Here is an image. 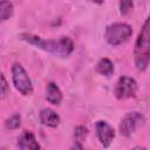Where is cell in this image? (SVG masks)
Segmentation results:
<instances>
[{
  "mask_svg": "<svg viewBox=\"0 0 150 150\" xmlns=\"http://www.w3.org/2000/svg\"><path fill=\"white\" fill-rule=\"evenodd\" d=\"M20 124H21V116L19 114H13L5 121V127L6 129H9V130L18 129Z\"/></svg>",
  "mask_w": 150,
  "mask_h": 150,
  "instance_id": "13",
  "label": "cell"
},
{
  "mask_svg": "<svg viewBox=\"0 0 150 150\" xmlns=\"http://www.w3.org/2000/svg\"><path fill=\"white\" fill-rule=\"evenodd\" d=\"M9 94V86L8 82L4 75V73L0 70V98L7 97Z\"/></svg>",
  "mask_w": 150,
  "mask_h": 150,
  "instance_id": "14",
  "label": "cell"
},
{
  "mask_svg": "<svg viewBox=\"0 0 150 150\" xmlns=\"http://www.w3.org/2000/svg\"><path fill=\"white\" fill-rule=\"evenodd\" d=\"M12 80L16 90L22 95H30L33 93L32 81L20 63H14L12 66Z\"/></svg>",
  "mask_w": 150,
  "mask_h": 150,
  "instance_id": "4",
  "label": "cell"
},
{
  "mask_svg": "<svg viewBox=\"0 0 150 150\" xmlns=\"http://www.w3.org/2000/svg\"><path fill=\"white\" fill-rule=\"evenodd\" d=\"M0 150H7V149H4V148H2V149H0Z\"/></svg>",
  "mask_w": 150,
  "mask_h": 150,
  "instance_id": "19",
  "label": "cell"
},
{
  "mask_svg": "<svg viewBox=\"0 0 150 150\" xmlns=\"http://www.w3.org/2000/svg\"><path fill=\"white\" fill-rule=\"evenodd\" d=\"M132 150H146L145 148H143V146H135Z\"/></svg>",
  "mask_w": 150,
  "mask_h": 150,
  "instance_id": "18",
  "label": "cell"
},
{
  "mask_svg": "<svg viewBox=\"0 0 150 150\" xmlns=\"http://www.w3.org/2000/svg\"><path fill=\"white\" fill-rule=\"evenodd\" d=\"M96 71L103 76H111L114 73V63L108 57L101 59L96 64Z\"/></svg>",
  "mask_w": 150,
  "mask_h": 150,
  "instance_id": "11",
  "label": "cell"
},
{
  "mask_svg": "<svg viewBox=\"0 0 150 150\" xmlns=\"http://www.w3.org/2000/svg\"><path fill=\"white\" fill-rule=\"evenodd\" d=\"M143 123H144V116L141 112L137 111L129 112L122 118L120 124V131L123 136L129 137L136 130V128Z\"/></svg>",
  "mask_w": 150,
  "mask_h": 150,
  "instance_id": "6",
  "label": "cell"
},
{
  "mask_svg": "<svg viewBox=\"0 0 150 150\" xmlns=\"http://www.w3.org/2000/svg\"><path fill=\"white\" fill-rule=\"evenodd\" d=\"M70 150H83V146H82V144H81V143L75 142V144L70 148Z\"/></svg>",
  "mask_w": 150,
  "mask_h": 150,
  "instance_id": "17",
  "label": "cell"
},
{
  "mask_svg": "<svg viewBox=\"0 0 150 150\" xmlns=\"http://www.w3.org/2000/svg\"><path fill=\"white\" fill-rule=\"evenodd\" d=\"M18 146L20 150H41L35 135L29 130H25L20 134L18 137Z\"/></svg>",
  "mask_w": 150,
  "mask_h": 150,
  "instance_id": "8",
  "label": "cell"
},
{
  "mask_svg": "<svg viewBox=\"0 0 150 150\" xmlns=\"http://www.w3.org/2000/svg\"><path fill=\"white\" fill-rule=\"evenodd\" d=\"M97 137L101 142V144L104 148H109L115 138V130L114 128L105 121H97L95 124Z\"/></svg>",
  "mask_w": 150,
  "mask_h": 150,
  "instance_id": "7",
  "label": "cell"
},
{
  "mask_svg": "<svg viewBox=\"0 0 150 150\" xmlns=\"http://www.w3.org/2000/svg\"><path fill=\"white\" fill-rule=\"evenodd\" d=\"M132 6H134L132 1H121L120 2V11L122 14H127L132 8Z\"/></svg>",
  "mask_w": 150,
  "mask_h": 150,
  "instance_id": "16",
  "label": "cell"
},
{
  "mask_svg": "<svg viewBox=\"0 0 150 150\" xmlns=\"http://www.w3.org/2000/svg\"><path fill=\"white\" fill-rule=\"evenodd\" d=\"M87 134H88V130H87V128L86 127H83V125H79V127H76L75 128V138H76V142L77 143H81L82 141H84L86 139V137H87Z\"/></svg>",
  "mask_w": 150,
  "mask_h": 150,
  "instance_id": "15",
  "label": "cell"
},
{
  "mask_svg": "<svg viewBox=\"0 0 150 150\" xmlns=\"http://www.w3.org/2000/svg\"><path fill=\"white\" fill-rule=\"evenodd\" d=\"M132 34L130 25L124 22H115L109 25L104 32V39L110 46H120L127 42Z\"/></svg>",
  "mask_w": 150,
  "mask_h": 150,
  "instance_id": "3",
  "label": "cell"
},
{
  "mask_svg": "<svg viewBox=\"0 0 150 150\" xmlns=\"http://www.w3.org/2000/svg\"><path fill=\"white\" fill-rule=\"evenodd\" d=\"M14 6L11 1H0V21H5L13 15Z\"/></svg>",
  "mask_w": 150,
  "mask_h": 150,
  "instance_id": "12",
  "label": "cell"
},
{
  "mask_svg": "<svg viewBox=\"0 0 150 150\" xmlns=\"http://www.w3.org/2000/svg\"><path fill=\"white\" fill-rule=\"evenodd\" d=\"M135 66L138 70L144 71L149 66L150 60V21L145 20L141 32L137 36L134 49Z\"/></svg>",
  "mask_w": 150,
  "mask_h": 150,
  "instance_id": "2",
  "label": "cell"
},
{
  "mask_svg": "<svg viewBox=\"0 0 150 150\" xmlns=\"http://www.w3.org/2000/svg\"><path fill=\"white\" fill-rule=\"evenodd\" d=\"M137 93V82L135 79L123 75L118 79L115 86V96L117 100H127L131 98Z\"/></svg>",
  "mask_w": 150,
  "mask_h": 150,
  "instance_id": "5",
  "label": "cell"
},
{
  "mask_svg": "<svg viewBox=\"0 0 150 150\" xmlns=\"http://www.w3.org/2000/svg\"><path fill=\"white\" fill-rule=\"evenodd\" d=\"M20 39L30 45H34L35 47H38L42 50H46L48 53H52V54L61 56V57L70 55L74 50V42L68 36H62L57 40L56 39L55 40H45L38 35L22 33V34H20Z\"/></svg>",
  "mask_w": 150,
  "mask_h": 150,
  "instance_id": "1",
  "label": "cell"
},
{
  "mask_svg": "<svg viewBox=\"0 0 150 150\" xmlns=\"http://www.w3.org/2000/svg\"><path fill=\"white\" fill-rule=\"evenodd\" d=\"M46 100L49 103L54 104V105H59L62 102V91L56 86V83L49 82L47 84V88H46Z\"/></svg>",
  "mask_w": 150,
  "mask_h": 150,
  "instance_id": "10",
  "label": "cell"
},
{
  "mask_svg": "<svg viewBox=\"0 0 150 150\" xmlns=\"http://www.w3.org/2000/svg\"><path fill=\"white\" fill-rule=\"evenodd\" d=\"M40 121L43 125L49 128H56L60 124V116L50 108H45L40 111Z\"/></svg>",
  "mask_w": 150,
  "mask_h": 150,
  "instance_id": "9",
  "label": "cell"
}]
</instances>
